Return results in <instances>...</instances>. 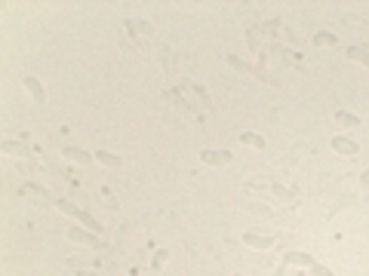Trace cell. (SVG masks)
Listing matches in <instances>:
<instances>
[{
	"mask_svg": "<svg viewBox=\"0 0 369 276\" xmlns=\"http://www.w3.org/2000/svg\"><path fill=\"white\" fill-rule=\"evenodd\" d=\"M25 89L34 95V101H37V104H43V98H46V95H43V86L37 83V77H25Z\"/></svg>",
	"mask_w": 369,
	"mask_h": 276,
	"instance_id": "obj_6",
	"label": "cell"
},
{
	"mask_svg": "<svg viewBox=\"0 0 369 276\" xmlns=\"http://www.w3.org/2000/svg\"><path fill=\"white\" fill-rule=\"evenodd\" d=\"M3 151H6V154H22L25 147H22V144H15V141H3Z\"/></svg>",
	"mask_w": 369,
	"mask_h": 276,
	"instance_id": "obj_15",
	"label": "cell"
},
{
	"mask_svg": "<svg viewBox=\"0 0 369 276\" xmlns=\"http://www.w3.org/2000/svg\"><path fill=\"white\" fill-rule=\"evenodd\" d=\"M363 184H369V169H366V172H363Z\"/></svg>",
	"mask_w": 369,
	"mask_h": 276,
	"instance_id": "obj_17",
	"label": "cell"
},
{
	"mask_svg": "<svg viewBox=\"0 0 369 276\" xmlns=\"http://www.w3.org/2000/svg\"><path fill=\"white\" fill-rule=\"evenodd\" d=\"M59 209H62V212H68V215H74V218H80V221H83V224L90 227V230H99V221H96V218H90L86 212H80V209H74L68 199H59Z\"/></svg>",
	"mask_w": 369,
	"mask_h": 276,
	"instance_id": "obj_2",
	"label": "cell"
},
{
	"mask_svg": "<svg viewBox=\"0 0 369 276\" xmlns=\"http://www.w3.org/2000/svg\"><path fill=\"white\" fill-rule=\"evenodd\" d=\"M314 43L317 46H336V34H329V31H320V34H314Z\"/></svg>",
	"mask_w": 369,
	"mask_h": 276,
	"instance_id": "obj_13",
	"label": "cell"
},
{
	"mask_svg": "<svg viewBox=\"0 0 369 276\" xmlns=\"http://www.w3.org/2000/svg\"><path fill=\"white\" fill-rule=\"evenodd\" d=\"M311 273H314V276H332V270L323 267V264H311Z\"/></svg>",
	"mask_w": 369,
	"mask_h": 276,
	"instance_id": "obj_16",
	"label": "cell"
},
{
	"mask_svg": "<svg viewBox=\"0 0 369 276\" xmlns=\"http://www.w3.org/2000/svg\"><path fill=\"white\" fill-rule=\"evenodd\" d=\"M200 160L209 163V166H225V163H231V154L228 151H203Z\"/></svg>",
	"mask_w": 369,
	"mask_h": 276,
	"instance_id": "obj_4",
	"label": "cell"
},
{
	"mask_svg": "<svg viewBox=\"0 0 369 276\" xmlns=\"http://www.w3.org/2000/svg\"><path fill=\"white\" fill-rule=\"evenodd\" d=\"M332 151H336V154H345V157H357L360 147H357V141H351V138H345V135H336V138H332Z\"/></svg>",
	"mask_w": 369,
	"mask_h": 276,
	"instance_id": "obj_1",
	"label": "cell"
},
{
	"mask_svg": "<svg viewBox=\"0 0 369 276\" xmlns=\"http://www.w3.org/2000/svg\"><path fill=\"white\" fill-rule=\"evenodd\" d=\"M65 157H68V160H77V163H93V157L86 154V151H80V147H68Z\"/></svg>",
	"mask_w": 369,
	"mask_h": 276,
	"instance_id": "obj_12",
	"label": "cell"
},
{
	"mask_svg": "<svg viewBox=\"0 0 369 276\" xmlns=\"http://www.w3.org/2000/svg\"><path fill=\"white\" fill-rule=\"evenodd\" d=\"M286 261H289V264L311 267V264H314V258H311V255H305V252H286Z\"/></svg>",
	"mask_w": 369,
	"mask_h": 276,
	"instance_id": "obj_9",
	"label": "cell"
},
{
	"mask_svg": "<svg viewBox=\"0 0 369 276\" xmlns=\"http://www.w3.org/2000/svg\"><path fill=\"white\" fill-rule=\"evenodd\" d=\"M240 141H243V144H249V147H258V151L265 147V138L255 135V132H240Z\"/></svg>",
	"mask_w": 369,
	"mask_h": 276,
	"instance_id": "obj_10",
	"label": "cell"
},
{
	"mask_svg": "<svg viewBox=\"0 0 369 276\" xmlns=\"http://www.w3.org/2000/svg\"><path fill=\"white\" fill-rule=\"evenodd\" d=\"M25 190H31V193H37L40 199H49V190H46V187H40V184H34V181H28V184H25Z\"/></svg>",
	"mask_w": 369,
	"mask_h": 276,
	"instance_id": "obj_14",
	"label": "cell"
},
{
	"mask_svg": "<svg viewBox=\"0 0 369 276\" xmlns=\"http://www.w3.org/2000/svg\"><path fill=\"white\" fill-rule=\"evenodd\" d=\"M234 276H243V273H234Z\"/></svg>",
	"mask_w": 369,
	"mask_h": 276,
	"instance_id": "obj_18",
	"label": "cell"
},
{
	"mask_svg": "<svg viewBox=\"0 0 369 276\" xmlns=\"http://www.w3.org/2000/svg\"><path fill=\"white\" fill-rule=\"evenodd\" d=\"M68 239H71V243H83V246H99V239L96 236H90L86 230H80V227H68Z\"/></svg>",
	"mask_w": 369,
	"mask_h": 276,
	"instance_id": "obj_3",
	"label": "cell"
},
{
	"mask_svg": "<svg viewBox=\"0 0 369 276\" xmlns=\"http://www.w3.org/2000/svg\"><path fill=\"white\" fill-rule=\"evenodd\" d=\"M243 243H246V246H252V249H271V236H258V233H246V236H243Z\"/></svg>",
	"mask_w": 369,
	"mask_h": 276,
	"instance_id": "obj_7",
	"label": "cell"
},
{
	"mask_svg": "<svg viewBox=\"0 0 369 276\" xmlns=\"http://www.w3.org/2000/svg\"><path fill=\"white\" fill-rule=\"evenodd\" d=\"M96 160H99L102 166H111V169H117V166L123 163L120 157H114V154H108V151H99V154H96Z\"/></svg>",
	"mask_w": 369,
	"mask_h": 276,
	"instance_id": "obj_11",
	"label": "cell"
},
{
	"mask_svg": "<svg viewBox=\"0 0 369 276\" xmlns=\"http://www.w3.org/2000/svg\"><path fill=\"white\" fill-rule=\"evenodd\" d=\"M336 123L345 126V129H357V126H360V120H357L354 114H348V110H339V114H336Z\"/></svg>",
	"mask_w": 369,
	"mask_h": 276,
	"instance_id": "obj_8",
	"label": "cell"
},
{
	"mask_svg": "<svg viewBox=\"0 0 369 276\" xmlns=\"http://www.w3.org/2000/svg\"><path fill=\"white\" fill-rule=\"evenodd\" d=\"M345 55H348V59H354V62H360L363 68H369V49L366 46H348Z\"/></svg>",
	"mask_w": 369,
	"mask_h": 276,
	"instance_id": "obj_5",
	"label": "cell"
}]
</instances>
